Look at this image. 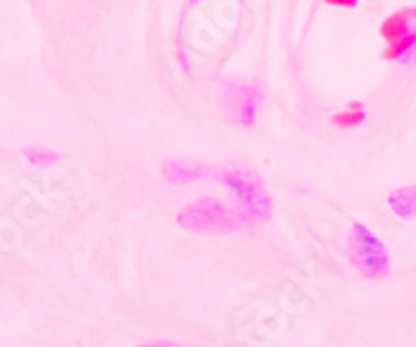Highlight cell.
<instances>
[{
  "mask_svg": "<svg viewBox=\"0 0 416 347\" xmlns=\"http://www.w3.org/2000/svg\"><path fill=\"white\" fill-rule=\"evenodd\" d=\"M177 223L181 229L202 235H223L240 231L252 225L250 218L238 206H225L217 197H202L187 204L179 214Z\"/></svg>",
  "mask_w": 416,
  "mask_h": 347,
  "instance_id": "obj_1",
  "label": "cell"
},
{
  "mask_svg": "<svg viewBox=\"0 0 416 347\" xmlns=\"http://www.w3.org/2000/svg\"><path fill=\"white\" fill-rule=\"evenodd\" d=\"M348 256L352 266L367 279H383L390 273L387 250L381 239L362 223H354L348 237Z\"/></svg>",
  "mask_w": 416,
  "mask_h": 347,
  "instance_id": "obj_2",
  "label": "cell"
},
{
  "mask_svg": "<svg viewBox=\"0 0 416 347\" xmlns=\"http://www.w3.org/2000/svg\"><path fill=\"white\" fill-rule=\"evenodd\" d=\"M219 181L225 183L233 191V195L238 200L236 206L250 218L252 225L269 218L273 202H271V195L267 193L263 181L256 175L240 171V169H225L219 173Z\"/></svg>",
  "mask_w": 416,
  "mask_h": 347,
  "instance_id": "obj_3",
  "label": "cell"
},
{
  "mask_svg": "<svg viewBox=\"0 0 416 347\" xmlns=\"http://www.w3.org/2000/svg\"><path fill=\"white\" fill-rule=\"evenodd\" d=\"M263 102V92L256 83H240L227 79L221 88V104L225 115L240 125H254L259 108Z\"/></svg>",
  "mask_w": 416,
  "mask_h": 347,
  "instance_id": "obj_4",
  "label": "cell"
},
{
  "mask_svg": "<svg viewBox=\"0 0 416 347\" xmlns=\"http://www.w3.org/2000/svg\"><path fill=\"white\" fill-rule=\"evenodd\" d=\"M213 173V169L204 163H185V161H167L162 175L173 185H183L192 181H200Z\"/></svg>",
  "mask_w": 416,
  "mask_h": 347,
  "instance_id": "obj_5",
  "label": "cell"
},
{
  "mask_svg": "<svg viewBox=\"0 0 416 347\" xmlns=\"http://www.w3.org/2000/svg\"><path fill=\"white\" fill-rule=\"evenodd\" d=\"M410 31H415V6L402 8L381 23V35L387 40V44L408 35Z\"/></svg>",
  "mask_w": 416,
  "mask_h": 347,
  "instance_id": "obj_6",
  "label": "cell"
},
{
  "mask_svg": "<svg viewBox=\"0 0 416 347\" xmlns=\"http://www.w3.org/2000/svg\"><path fill=\"white\" fill-rule=\"evenodd\" d=\"M390 206L394 208V212L402 218H410L415 216L416 208V189L415 185H408V187H400L396 191L390 193L387 197Z\"/></svg>",
  "mask_w": 416,
  "mask_h": 347,
  "instance_id": "obj_7",
  "label": "cell"
},
{
  "mask_svg": "<svg viewBox=\"0 0 416 347\" xmlns=\"http://www.w3.org/2000/svg\"><path fill=\"white\" fill-rule=\"evenodd\" d=\"M415 44H416V31H410L408 35L392 42L385 46L383 50V58L385 60H400V63H408L415 56Z\"/></svg>",
  "mask_w": 416,
  "mask_h": 347,
  "instance_id": "obj_8",
  "label": "cell"
},
{
  "mask_svg": "<svg viewBox=\"0 0 416 347\" xmlns=\"http://www.w3.org/2000/svg\"><path fill=\"white\" fill-rule=\"evenodd\" d=\"M364 119H367V113H364V104L362 102H350V106H348V111H344V113H337V115H333V119H331V123L335 125V127H341V129H350V127H356V125H360V123H364Z\"/></svg>",
  "mask_w": 416,
  "mask_h": 347,
  "instance_id": "obj_9",
  "label": "cell"
},
{
  "mask_svg": "<svg viewBox=\"0 0 416 347\" xmlns=\"http://www.w3.org/2000/svg\"><path fill=\"white\" fill-rule=\"evenodd\" d=\"M25 156L29 159L31 165H52L61 159L59 152L54 150H48V148H42V146H31V148H25Z\"/></svg>",
  "mask_w": 416,
  "mask_h": 347,
  "instance_id": "obj_10",
  "label": "cell"
},
{
  "mask_svg": "<svg viewBox=\"0 0 416 347\" xmlns=\"http://www.w3.org/2000/svg\"><path fill=\"white\" fill-rule=\"evenodd\" d=\"M333 6H346V8H354L358 4V0H327Z\"/></svg>",
  "mask_w": 416,
  "mask_h": 347,
  "instance_id": "obj_11",
  "label": "cell"
},
{
  "mask_svg": "<svg viewBox=\"0 0 416 347\" xmlns=\"http://www.w3.org/2000/svg\"><path fill=\"white\" fill-rule=\"evenodd\" d=\"M141 347H179L177 344H171V341H152V344H146Z\"/></svg>",
  "mask_w": 416,
  "mask_h": 347,
  "instance_id": "obj_12",
  "label": "cell"
}]
</instances>
